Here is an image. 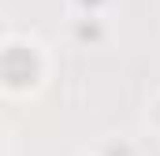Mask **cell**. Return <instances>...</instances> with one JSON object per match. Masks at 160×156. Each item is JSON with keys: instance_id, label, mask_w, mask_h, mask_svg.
<instances>
[{"instance_id": "6da1fadb", "label": "cell", "mask_w": 160, "mask_h": 156, "mask_svg": "<svg viewBox=\"0 0 160 156\" xmlns=\"http://www.w3.org/2000/svg\"><path fill=\"white\" fill-rule=\"evenodd\" d=\"M45 71H48V60H45V52L34 37L11 34L4 41V82H8L11 93L38 89L45 82Z\"/></svg>"}, {"instance_id": "7a4b0ae2", "label": "cell", "mask_w": 160, "mask_h": 156, "mask_svg": "<svg viewBox=\"0 0 160 156\" xmlns=\"http://www.w3.org/2000/svg\"><path fill=\"white\" fill-rule=\"evenodd\" d=\"M71 34H75V41H78L82 48H101V45L108 41L104 15H97V11H78V15H75V26H71Z\"/></svg>"}, {"instance_id": "3957f363", "label": "cell", "mask_w": 160, "mask_h": 156, "mask_svg": "<svg viewBox=\"0 0 160 156\" xmlns=\"http://www.w3.org/2000/svg\"><path fill=\"white\" fill-rule=\"evenodd\" d=\"M145 119H153V126L160 130V93L153 97V104H149V112H145Z\"/></svg>"}]
</instances>
